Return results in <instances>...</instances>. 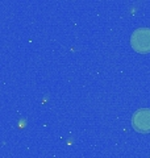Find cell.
Segmentation results:
<instances>
[{"instance_id": "cell-1", "label": "cell", "mask_w": 150, "mask_h": 158, "mask_svg": "<svg viewBox=\"0 0 150 158\" xmlns=\"http://www.w3.org/2000/svg\"><path fill=\"white\" fill-rule=\"evenodd\" d=\"M131 46L137 53L150 52V28L141 27L134 29L131 34Z\"/></svg>"}, {"instance_id": "cell-2", "label": "cell", "mask_w": 150, "mask_h": 158, "mask_svg": "<svg viewBox=\"0 0 150 158\" xmlns=\"http://www.w3.org/2000/svg\"><path fill=\"white\" fill-rule=\"evenodd\" d=\"M132 125L140 133L150 132V108H140L132 116Z\"/></svg>"}]
</instances>
